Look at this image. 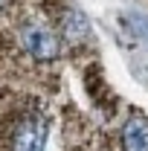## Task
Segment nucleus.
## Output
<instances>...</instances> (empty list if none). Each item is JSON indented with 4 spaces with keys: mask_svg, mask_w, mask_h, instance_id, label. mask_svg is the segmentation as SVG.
Listing matches in <instances>:
<instances>
[{
    "mask_svg": "<svg viewBox=\"0 0 148 151\" xmlns=\"http://www.w3.org/2000/svg\"><path fill=\"white\" fill-rule=\"evenodd\" d=\"M122 148L125 151H148V119L131 116L122 128Z\"/></svg>",
    "mask_w": 148,
    "mask_h": 151,
    "instance_id": "7ed1b4c3",
    "label": "nucleus"
},
{
    "mask_svg": "<svg viewBox=\"0 0 148 151\" xmlns=\"http://www.w3.org/2000/svg\"><path fill=\"white\" fill-rule=\"evenodd\" d=\"M61 35L67 44H84V38H87V18L84 15H78V12H70L64 23H61Z\"/></svg>",
    "mask_w": 148,
    "mask_h": 151,
    "instance_id": "20e7f679",
    "label": "nucleus"
},
{
    "mask_svg": "<svg viewBox=\"0 0 148 151\" xmlns=\"http://www.w3.org/2000/svg\"><path fill=\"white\" fill-rule=\"evenodd\" d=\"M20 44L23 50L38 61H52L58 55V38L44 26V23H26L20 32Z\"/></svg>",
    "mask_w": 148,
    "mask_h": 151,
    "instance_id": "f257e3e1",
    "label": "nucleus"
},
{
    "mask_svg": "<svg viewBox=\"0 0 148 151\" xmlns=\"http://www.w3.org/2000/svg\"><path fill=\"white\" fill-rule=\"evenodd\" d=\"M3 3H6V0H0V6H3Z\"/></svg>",
    "mask_w": 148,
    "mask_h": 151,
    "instance_id": "39448f33",
    "label": "nucleus"
},
{
    "mask_svg": "<svg viewBox=\"0 0 148 151\" xmlns=\"http://www.w3.org/2000/svg\"><path fill=\"white\" fill-rule=\"evenodd\" d=\"M47 145V125H44V119H26L23 125L18 128L15 134V151H44Z\"/></svg>",
    "mask_w": 148,
    "mask_h": 151,
    "instance_id": "f03ea898",
    "label": "nucleus"
}]
</instances>
